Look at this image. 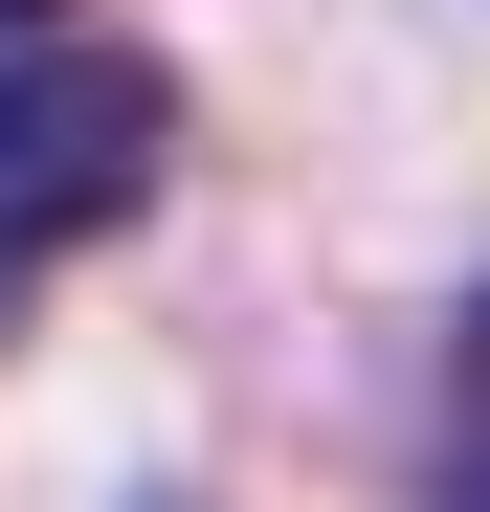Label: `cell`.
Instances as JSON below:
<instances>
[{
    "label": "cell",
    "mask_w": 490,
    "mask_h": 512,
    "mask_svg": "<svg viewBox=\"0 0 490 512\" xmlns=\"http://www.w3.org/2000/svg\"><path fill=\"white\" fill-rule=\"evenodd\" d=\"M156 156H179L156 45H134V23H90V0H0V268L112 245V223L156 201Z\"/></svg>",
    "instance_id": "1"
},
{
    "label": "cell",
    "mask_w": 490,
    "mask_h": 512,
    "mask_svg": "<svg viewBox=\"0 0 490 512\" xmlns=\"http://www.w3.org/2000/svg\"><path fill=\"white\" fill-rule=\"evenodd\" d=\"M446 512H490V312H468V357H446Z\"/></svg>",
    "instance_id": "2"
}]
</instances>
